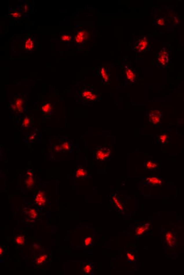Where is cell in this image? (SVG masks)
<instances>
[{"label":"cell","mask_w":184,"mask_h":275,"mask_svg":"<svg viewBox=\"0 0 184 275\" xmlns=\"http://www.w3.org/2000/svg\"><path fill=\"white\" fill-rule=\"evenodd\" d=\"M111 154V153L110 149L106 147H98L95 151V155L96 156L97 160L101 161L109 159Z\"/></svg>","instance_id":"obj_1"},{"label":"cell","mask_w":184,"mask_h":275,"mask_svg":"<svg viewBox=\"0 0 184 275\" xmlns=\"http://www.w3.org/2000/svg\"><path fill=\"white\" fill-rule=\"evenodd\" d=\"M161 112L157 110H152L148 115V121L153 126H158L159 125L161 120Z\"/></svg>","instance_id":"obj_2"},{"label":"cell","mask_w":184,"mask_h":275,"mask_svg":"<svg viewBox=\"0 0 184 275\" xmlns=\"http://www.w3.org/2000/svg\"><path fill=\"white\" fill-rule=\"evenodd\" d=\"M165 240L167 244L169 245V247L174 246L176 241V238L175 233L168 231L165 234Z\"/></svg>","instance_id":"obj_3"},{"label":"cell","mask_w":184,"mask_h":275,"mask_svg":"<svg viewBox=\"0 0 184 275\" xmlns=\"http://www.w3.org/2000/svg\"><path fill=\"white\" fill-rule=\"evenodd\" d=\"M163 183V181L160 179L156 177H151L147 178L145 180V184L146 185H161Z\"/></svg>","instance_id":"obj_4"},{"label":"cell","mask_w":184,"mask_h":275,"mask_svg":"<svg viewBox=\"0 0 184 275\" xmlns=\"http://www.w3.org/2000/svg\"><path fill=\"white\" fill-rule=\"evenodd\" d=\"M35 202L36 204L39 206H42L45 205L46 200H45V197L44 196V193L41 192H39L37 195L36 200H35Z\"/></svg>","instance_id":"obj_5"},{"label":"cell","mask_w":184,"mask_h":275,"mask_svg":"<svg viewBox=\"0 0 184 275\" xmlns=\"http://www.w3.org/2000/svg\"><path fill=\"white\" fill-rule=\"evenodd\" d=\"M168 61V54L165 50H162L158 58V61L163 65H165Z\"/></svg>","instance_id":"obj_6"},{"label":"cell","mask_w":184,"mask_h":275,"mask_svg":"<svg viewBox=\"0 0 184 275\" xmlns=\"http://www.w3.org/2000/svg\"><path fill=\"white\" fill-rule=\"evenodd\" d=\"M88 36V34L87 32L85 31H81L76 35L75 37L76 41L79 43H81L87 39Z\"/></svg>","instance_id":"obj_7"},{"label":"cell","mask_w":184,"mask_h":275,"mask_svg":"<svg viewBox=\"0 0 184 275\" xmlns=\"http://www.w3.org/2000/svg\"><path fill=\"white\" fill-rule=\"evenodd\" d=\"M147 45H148L147 40L145 38H142L138 42L136 43V49L139 52H141V51L144 50L145 49L147 48Z\"/></svg>","instance_id":"obj_8"},{"label":"cell","mask_w":184,"mask_h":275,"mask_svg":"<svg viewBox=\"0 0 184 275\" xmlns=\"http://www.w3.org/2000/svg\"><path fill=\"white\" fill-rule=\"evenodd\" d=\"M145 169L148 170L157 169L158 168V163L157 161L147 160L145 163Z\"/></svg>","instance_id":"obj_9"},{"label":"cell","mask_w":184,"mask_h":275,"mask_svg":"<svg viewBox=\"0 0 184 275\" xmlns=\"http://www.w3.org/2000/svg\"><path fill=\"white\" fill-rule=\"evenodd\" d=\"M150 226V224L147 223L141 224L139 225L136 230V234L137 236L142 235V234H143L145 231H147L149 229Z\"/></svg>","instance_id":"obj_10"},{"label":"cell","mask_w":184,"mask_h":275,"mask_svg":"<svg viewBox=\"0 0 184 275\" xmlns=\"http://www.w3.org/2000/svg\"><path fill=\"white\" fill-rule=\"evenodd\" d=\"M88 174V170L84 167H79L76 172V176L78 179H82L87 177Z\"/></svg>","instance_id":"obj_11"},{"label":"cell","mask_w":184,"mask_h":275,"mask_svg":"<svg viewBox=\"0 0 184 275\" xmlns=\"http://www.w3.org/2000/svg\"><path fill=\"white\" fill-rule=\"evenodd\" d=\"M82 96L88 101H94L97 98L96 94H94L90 91H84L82 93Z\"/></svg>","instance_id":"obj_12"},{"label":"cell","mask_w":184,"mask_h":275,"mask_svg":"<svg viewBox=\"0 0 184 275\" xmlns=\"http://www.w3.org/2000/svg\"><path fill=\"white\" fill-rule=\"evenodd\" d=\"M126 76L127 79L130 81V82H133L136 78V75L133 72V70L130 68H127L126 70Z\"/></svg>","instance_id":"obj_13"},{"label":"cell","mask_w":184,"mask_h":275,"mask_svg":"<svg viewBox=\"0 0 184 275\" xmlns=\"http://www.w3.org/2000/svg\"><path fill=\"white\" fill-rule=\"evenodd\" d=\"M83 270H84V272L85 274L90 275V274H91V273L93 272V267L90 263H87L84 266Z\"/></svg>","instance_id":"obj_14"},{"label":"cell","mask_w":184,"mask_h":275,"mask_svg":"<svg viewBox=\"0 0 184 275\" xmlns=\"http://www.w3.org/2000/svg\"><path fill=\"white\" fill-rule=\"evenodd\" d=\"M25 48L28 50H32L34 48V43L31 39H28L25 42Z\"/></svg>","instance_id":"obj_15"},{"label":"cell","mask_w":184,"mask_h":275,"mask_svg":"<svg viewBox=\"0 0 184 275\" xmlns=\"http://www.w3.org/2000/svg\"><path fill=\"white\" fill-rule=\"evenodd\" d=\"M168 139V136L167 133H161L159 137V141L161 143H166Z\"/></svg>","instance_id":"obj_16"},{"label":"cell","mask_w":184,"mask_h":275,"mask_svg":"<svg viewBox=\"0 0 184 275\" xmlns=\"http://www.w3.org/2000/svg\"><path fill=\"white\" fill-rule=\"evenodd\" d=\"M28 215L31 218H37L38 213L34 209H30V210L28 212Z\"/></svg>","instance_id":"obj_17"},{"label":"cell","mask_w":184,"mask_h":275,"mask_svg":"<svg viewBox=\"0 0 184 275\" xmlns=\"http://www.w3.org/2000/svg\"><path fill=\"white\" fill-rule=\"evenodd\" d=\"M51 109H52L51 106L49 104H46L45 105L43 106L42 108L43 112H45V113H50L51 111Z\"/></svg>","instance_id":"obj_18"},{"label":"cell","mask_w":184,"mask_h":275,"mask_svg":"<svg viewBox=\"0 0 184 275\" xmlns=\"http://www.w3.org/2000/svg\"><path fill=\"white\" fill-rule=\"evenodd\" d=\"M15 243L18 245H22L24 244V236H18L15 239Z\"/></svg>","instance_id":"obj_19"},{"label":"cell","mask_w":184,"mask_h":275,"mask_svg":"<svg viewBox=\"0 0 184 275\" xmlns=\"http://www.w3.org/2000/svg\"><path fill=\"white\" fill-rule=\"evenodd\" d=\"M47 255H42V256H41L40 257H39L37 259L36 261V263L37 265H39V264H41L43 262H44L46 259H47Z\"/></svg>","instance_id":"obj_20"},{"label":"cell","mask_w":184,"mask_h":275,"mask_svg":"<svg viewBox=\"0 0 184 275\" xmlns=\"http://www.w3.org/2000/svg\"><path fill=\"white\" fill-rule=\"evenodd\" d=\"M101 73L103 79H104V81L105 82H107L109 79V77H108V76L107 75V74L106 73L105 70L103 68L101 70Z\"/></svg>","instance_id":"obj_21"},{"label":"cell","mask_w":184,"mask_h":275,"mask_svg":"<svg viewBox=\"0 0 184 275\" xmlns=\"http://www.w3.org/2000/svg\"><path fill=\"white\" fill-rule=\"evenodd\" d=\"M22 100L20 99H18L16 101V104L15 105L17 107V108L19 109V111H21L22 110Z\"/></svg>","instance_id":"obj_22"},{"label":"cell","mask_w":184,"mask_h":275,"mask_svg":"<svg viewBox=\"0 0 184 275\" xmlns=\"http://www.w3.org/2000/svg\"><path fill=\"white\" fill-rule=\"evenodd\" d=\"M92 238L91 237V236H89V237H88L86 238V239H85L84 241V244L86 246H89L90 245H91L92 243Z\"/></svg>","instance_id":"obj_23"},{"label":"cell","mask_w":184,"mask_h":275,"mask_svg":"<svg viewBox=\"0 0 184 275\" xmlns=\"http://www.w3.org/2000/svg\"><path fill=\"white\" fill-rule=\"evenodd\" d=\"M127 258L128 260L130 261H134L135 260V256L131 252H127Z\"/></svg>","instance_id":"obj_24"},{"label":"cell","mask_w":184,"mask_h":275,"mask_svg":"<svg viewBox=\"0 0 184 275\" xmlns=\"http://www.w3.org/2000/svg\"><path fill=\"white\" fill-rule=\"evenodd\" d=\"M61 39L63 41H70L71 39V37L68 35H63L61 37Z\"/></svg>","instance_id":"obj_25"},{"label":"cell","mask_w":184,"mask_h":275,"mask_svg":"<svg viewBox=\"0 0 184 275\" xmlns=\"http://www.w3.org/2000/svg\"><path fill=\"white\" fill-rule=\"evenodd\" d=\"M33 184V179H32V177H29L27 179V185H32Z\"/></svg>","instance_id":"obj_26"},{"label":"cell","mask_w":184,"mask_h":275,"mask_svg":"<svg viewBox=\"0 0 184 275\" xmlns=\"http://www.w3.org/2000/svg\"><path fill=\"white\" fill-rule=\"evenodd\" d=\"M29 124V119L27 118H24V121L23 123V125L24 126H28V125Z\"/></svg>","instance_id":"obj_27"},{"label":"cell","mask_w":184,"mask_h":275,"mask_svg":"<svg viewBox=\"0 0 184 275\" xmlns=\"http://www.w3.org/2000/svg\"><path fill=\"white\" fill-rule=\"evenodd\" d=\"M164 22H165V21L163 20V19H160L158 21V23L161 26H163L164 24Z\"/></svg>","instance_id":"obj_28"},{"label":"cell","mask_w":184,"mask_h":275,"mask_svg":"<svg viewBox=\"0 0 184 275\" xmlns=\"http://www.w3.org/2000/svg\"><path fill=\"white\" fill-rule=\"evenodd\" d=\"M12 15H13V17H15V18H17V17H18L19 16V14L18 13H13V14H12Z\"/></svg>","instance_id":"obj_29"},{"label":"cell","mask_w":184,"mask_h":275,"mask_svg":"<svg viewBox=\"0 0 184 275\" xmlns=\"http://www.w3.org/2000/svg\"><path fill=\"white\" fill-rule=\"evenodd\" d=\"M0 251H1V252H0V254H1V255H2V252H3L2 251V248H0Z\"/></svg>","instance_id":"obj_30"}]
</instances>
